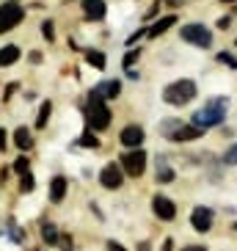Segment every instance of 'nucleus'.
I'll return each mask as SVG.
<instances>
[{"label":"nucleus","mask_w":237,"mask_h":251,"mask_svg":"<svg viewBox=\"0 0 237 251\" xmlns=\"http://www.w3.org/2000/svg\"><path fill=\"white\" fill-rule=\"evenodd\" d=\"M226 113H229V97H210L207 102L190 116V125L201 127V130L221 127L226 122Z\"/></svg>","instance_id":"nucleus-1"},{"label":"nucleus","mask_w":237,"mask_h":251,"mask_svg":"<svg viewBox=\"0 0 237 251\" xmlns=\"http://www.w3.org/2000/svg\"><path fill=\"white\" fill-rule=\"evenodd\" d=\"M196 97H199V86H196V80H190V77H179V80L168 83L163 89V102L174 105V108H182V105L193 102Z\"/></svg>","instance_id":"nucleus-2"},{"label":"nucleus","mask_w":237,"mask_h":251,"mask_svg":"<svg viewBox=\"0 0 237 251\" xmlns=\"http://www.w3.org/2000/svg\"><path fill=\"white\" fill-rule=\"evenodd\" d=\"M86 122L91 130H108L111 127V108L105 105L102 97L89 91V105H86Z\"/></svg>","instance_id":"nucleus-3"},{"label":"nucleus","mask_w":237,"mask_h":251,"mask_svg":"<svg viewBox=\"0 0 237 251\" xmlns=\"http://www.w3.org/2000/svg\"><path fill=\"white\" fill-rule=\"evenodd\" d=\"M179 36L185 39L188 45L201 47V50H210V47H213V30H210L204 23H188V25H182Z\"/></svg>","instance_id":"nucleus-4"},{"label":"nucleus","mask_w":237,"mask_h":251,"mask_svg":"<svg viewBox=\"0 0 237 251\" xmlns=\"http://www.w3.org/2000/svg\"><path fill=\"white\" fill-rule=\"evenodd\" d=\"M25 20V8L17 3V0H8L0 6V36L8 33V30H14L17 25Z\"/></svg>","instance_id":"nucleus-5"},{"label":"nucleus","mask_w":237,"mask_h":251,"mask_svg":"<svg viewBox=\"0 0 237 251\" xmlns=\"http://www.w3.org/2000/svg\"><path fill=\"white\" fill-rule=\"evenodd\" d=\"M146 152H143V149H130V152H127V155H121V169H124V174L127 177H143V171H146Z\"/></svg>","instance_id":"nucleus-6"},{"label":"nucleus","mask_w":237,"mask_h":251,"mask_svg":"<svg viewBox=\"0 0 237 251\" xmlns=\"http://www.w3.org/2000/svg\"><path fill=\"white\" fill-rule=\"evenodd\" d=\"M213 224H215V213H213V207H193V213H190V226L193 232H199V235H207V232H213Z\"/></svg>","instance_id":"nucleus-7"},{"label":"nucleus","mask_w":237,"mask_h":251,"mask_svg":"<svg viewBox=\"0 0 237 251\" xmlns=\"http://www.w3.org/2000/svg\"><path fill=\"white\" fill-rule=\"evenodd\" d=\"M99 185H102L105 191H118L124 185V169H121V163H108L99 171Z\"/></svg>","instance_id":"nucleus-8"},{"label":"nucleus","mask_w":237,"mask_h":251,"mask_svg":"<svg viewBox=\"0 0 237 251\" xmlns=\"http://www.w3.org/2000/svg\"><path fill=\"white\" fill-rule=\"evenodd\" d=\"M152 213L157 215V221H174L177 218V201L168 199V196H163V193H155L152 196Z\"/></svg>","instance_id":"nucleus-9"},{"label":"nucleus","mask_w":237,"mask_h":251,"mask_svg":"<svg viewBox=\"0 0 237 251\" xmlns=\"http://www.w3.org/2000/svg\"><path fill=\"white\" fill-rule=\"evenodd\" d=\"M143 141H146V133H143L141 125H127L121 133H118V144L127 149H141Z\"/></svg>","instance_id":"nucleus-10"},{"label":"nucleus","mask_w":237,"mask_h":251,"mask_svg":"<svg viewBox=\"0 0 237 251\" xmlns=\"http://www.w3.org/2000/svg\"><path fill=\"white\" fill-rule=\"evenodd\" d=\"M204 133H207V130H201V127H196V125H182L168 141L171 144H190V141H201Z\"/></svg>","instance_id":"nucleus-11"},{"label":"nucleus","mask_w":237,"mask_h":251,"mask_svg":"<svg viewBox=\"0 0 237 251\" xmlns=\"http://www.w3.org/2000/svg\"><path fill=\"white\" fill-rule=\"evenodd\" d=\"M80 8H83V17L91 20V23H99V20H105V14H108L105 0H83Z\"/></svg>","instance_id":"nucleus-12"},{"label":"nucleus","mask_w":237,"mask_h":251,"mask_svg":"<svg viewBox=\"0 0 237 251\" xmlns=\"http://www.w3.org/2000/svg\"><path fill=\"white\" fill-rule=\"evenodd\" d=\"M67 191H69V179L64 177V174H55V177L50 179V201L52 204H61L64 196H67Z\"/></svg>","instance_id":"nucleus-13"},{"label":"nucleus","mask_w":237,"mask_h":251,"mask_svg":"<svg viewBox=\"0 0 237 251\" xmlns=\"http://www.w3.org/2000/svg\"><path fill=\"white\" fill-rule=\"evenodd\" d=\"M174 25H177V14H163V17H157L155 23H152V28H146V36L157 39V36H163L168 28H174Z\"/></svg>","instance_id":"nucleus-14"},{"label":"nucleus","mask_w":237,"mask_h":251,"mask_svg":"<svg viewBox=\"0 0 237 251\" xmlns=\"http://www.w3.org/2000/svg\"><path fill=\"white\" fill-rule=\"evenodd\" d=\"M91 91H94L96 97H102L105 102H108V100H116V97L121 94V83H118V80H102V83H96Z\"/></svg>","instance_id":"nucleus-15"},{"label":"nucleus","mask_w":237,"mask_h":251,"mask_svg":"<svg viewBox=\"0 0 237 251\" xmlns=\"http://www.w3.org/2000/svg\"><path fill=\"white\" fill-rule=\"evenodd\" d=\"M155 179H157V185H168V182H174V179H177V171L166 163V157H160V163H157Z\"/></svg>","instance_id":"nucleus-16"},{"label":"nucleus","mask_w":237,"mask_h":251,"mask_svg":"<svg viewBox=\"0 0 237 251\" xmlns=\"http://www.w3.org/2000/svg\"><path fill=\"white\" fill-rule=\"evenodd\" d=\"M20 47L17 45H6V47H0V67H11V64H17L20 61Z\"/></svg>","instance_id":"nucleus-17"},{"label":"nucleus","mask_w":237,"mask_h":251,"mask_svg":"<svg viewBox=\"0 0 237 251\" xmlns=\"http://www.w3.org/2000/svg\"><path fill=\"white\" fill-rule=\"evenodd\" d=\"M14 144H17V149H23V152H28V149L33 147V135H30L28 127H17L14 130Z\"/></svg>","instance_id":"nucleus-18"},{"label":"nucleus","mask_w":237,"mask_h":251,"mask_svg":"<svg viewBox=\"0 0 237 251\" xmlns=\"http://www.w3.org/2000/svg\"><path fill=\"white\" fill-rule=\"evenodd\" d=\"M86 64L102 72V69L108 67V58H105V52H102V50H86Z\"/></svg>","instance_id":"nucleus-19"},{"label":"nucleus","mask_w":237,"mask_h":251,"mask_svg":"<svg viewBox=\"0 0 237 251\" xmlns=\"http://www.w3.org/2000/svg\"><path fill=\"white\" fill-rule=\"evenodd\" d=\"M77 144H80L83 149H99V138L91 133V127H86V130H83V135L77 138Z\"/></svg>","instance_id":"nucleus-20"},{"label":"nucleus","mask_w":237,"mask_h":251,"mask_svg":"<svg viewBox=\"0 0 237 251\" xmlns=\"http://www.w3.org/2000/svg\"><path fill=\"white\" fill-rule=\"evenodd\" d=\"M50 113H52V102L47 100V102H42V108H39V116H36V130H45L47 122H50Z\"/></svg>","instance_id":"nucleus-21"},{"label":"nucleus","mask_w":237,"mask_h":251,"mask_svg":"<svg viewBox=\"0 0 237 251\" xmlns=\"http://www.w3.org/2000/svg\"><path fill=\"white\" fill-rule=\"evenodd\" d=\"M42 240H45V243H50V246H55V243L61 240L55 224H45V226H42Z\"/></svg>","instance_id":"nucleus-22"},{"label":"nucleus","mask_w":237,"mask_h":251,"mask_svg":"<svg viewBox=\"0 0 237 251\" xmlns=\"http://www.w3.org/2000/svg\"><path fill=\"white\" fill-rule=\"evenodd\" d=\"M182 125H185V122H179V119H168V122H163V125H160V135L171 138V135L177 133V130H179Z\"/></svg>","instance_id":"nucleus-23"},{"label":"nucleus","mask_w":237,"mask_h":251,"mask_svg":"<svg viewBox=\"0 0 237 251\" xmlns=\"http://www.w3.org/2000/svg\"><path fill=\"white\" fill-rule=\"evenodd\" d=\"M138 58H141V50H138V47H130V50L124 52V58H121V67L124 69H133V64H138Z\"/></svg>","instance_id":"nucleus-24"},{"label":"nucleus","mask_w":237,"mask_h":251,"mask_svg":"<svg viewBox=\"0 0 237 251\" xmlns=\"http://www.w3.org/2000/svg\"><path fill=\"white\" fill-rule=\"evenodd\" d=\"M215 61H218V64H223V67H229V69H237V58L232 55V52H226V50L218 52V55H215Z\"/></svg>","instance_id":"nucleus-25"},{"label":"nucleus","mask_w":237,"mask_h":251,"mask_svg":"<svg viewBox=\"0 0 237 251\" xmlns=\"http://www.w3.org/2000/svg\"><path fill=\"white\" fill-rule=\"evenodd\" d=\"M33 188H36V179H33V174H23V177H20V191L23 193H33Z\"/></svg>","instance_id":"nucleus-26"},{"label":"nucleus","mask_w":237,"mask_h":251,"mask_svg":"<svg viewBox=\"0 0 237 251\" xmlns=\"http://www.w3.org/2000/svg\"><path fill=\"white\" fill-rule=\"evenodd\" d=\"M14 171L20 174V177H23V174H28V171H30V160H28L25 155H20V157L14 160Z\"/></svg>","instance_id":"nucleus-27"},{"label":"nucleus","mask_w":237,"mask_h":251,"mask_svg":"<svg viewBox=\"0 0 237 251\" xmlns=\"http://www.w3.org/2000/svg\"><path fill=\"white\" fill-rule=\"evenodd\" d=\"M223 166H237V144H232L226 152H223Z\"/></svg>","instance_id":"nucleus-28"},{"label":"nucleus","mask_w":237,"mask_h":251,"mask_svg":"<svg viewBox=\"0 0 237 251\" xmlns=\"http://www.w3.org/2000/svg\"><path fill=\"white\" fill-rule=\"evenodd\" d=\"M42 36H45L47 42H52V39H55V30H52V20H45V23H42Z\"/></svg>","instance_id":"nucleus-29"},{"label":"nucleus","mask_w":237,"mask_h":251,"mask_svg":"<svg viewBox=\"0 0 237 251\" xmlns=\"http://www.w3.org/2000/svg\"><path fill=\"white\" fill-rule=\"evenodd\" d=\"M146 36V28H138L133 33V36H127V47H133V45H138V42H141V39Z\"/></svg>","instance_id":"nucleus-30"},{"label":"nucleus","mask_w":237,"mask_h":251,"mask_svg":"<svg viewBox=\"0 0 237 251\" xmlns=\"http://www.w3.org/2000/svg\"><path fill=\"white\" fill-rule=\"evenodd\" d=\"M6 147H8V133L0 127V152H6Z\"/></svg>","instance_id":"nucleus-31"},{"label":"nucleus","mask_w":237,"mask_h":251,"mask_svg":"<svg viewBox=\"0 0 237 251\" xmlns=\"http://www.w3.org/2000/svg\"><path fill=\"white\" fill-rule=\"evenodd\" d=\"M108 251H127V249L118 243V240H108Z\"/></svg>","instance_id":"nucleus-32"},{"label":"nucleus","mask_w":237,"mask_h":251,"mask_svg":"<svg viewBox=\"0 0 237 251\" xmlns=\"http://www.w3.org/2000/svg\"><path fill=\"white\" fill-rule=\"evenodd\" d=\"M182 251H210L207 246H201V243H190V246H185Z\"/></svg>","instance_id":"nucleus-33"},{"label":"nucleus","mask_w":237,"mask_h":251,"mask_svg":"<svg viewBox=\"0 0 237 251\" xmlns=\"http://www.w3.org/2000/svg\"><path fill=\"white\" fill-rule=\"evenodd\" d=\"M58 243L64 246V251H72V249H74V246H72V237H61Z\"/></svg>","instance_id":"nucleus-34"},{"label":"nucleus","mask_w":237,"mask_h":251,"mask_svg":"<svg viewBox=\"0 0 237 251\" xmlns=\"http://www.w3.org/2000/svg\"><path fill=\"white\" fill-rule=\"evenodd\" d=\"M160 251H174V240H171V237H166L163 246H160Z\"/></svg>","instance_id":"nucleus-35"},{"label":"nucleus","mask_w":237,"mask_h":251,"mask_svg":"<svg viewBox=\"0 0 237 251\" xmlns=\"http://www.w3.org/2000/svg\"><path fill=\"white\" fill-rule=\"evenodd\" d=\"M157 8H160V0H157L155 6H152V8L146 11V20H152V17H157Z\"/></svg>","instance_id":"nucleus-36"},{"label":"nucleus","mask_w":237,"mask_h":251,"mask_svg":"<svg viewBox=\"0 0 237 251\" xmlns=\"http://www.w3.org/2000/svg\"><path fill=\"white\" fill-rule=\"evenodd\" d=\"M166 3H168L171 8H179V6H185L188 0H166Z\"/></svg>","instance_id":"nucleus-37"},{"label":"nucleus","mask_w":237,"mask_h":251,"mask_svg":"<svg viewBox=\"0 0 237 251\" xmlns=\"http://www.w3.org/2000/svg\"><path fill=\"white\" fill-rule=\"evenodd\" d=\"M30 61H33V64H42V52L33 50V52H30Z\"/></svg>","instance_id":"nucleus-38"},{"label":"nucleus","mask_w":237,"mask_h":251,"mask_svg":"<svg viewBox=\"0 0 237 251\" xmlns=\"http://www.w3.org/2000/svg\"><path fill=\"white\" fill-rule=\"evenodd\" d=\"M229 23H232V17H221V20H218V28H226Z\"/></svg>","instance_id":"nucleus-39"},{"label":"nucleus","mask_w":237,"mask_h":251,"mask_svg":"<svg viewBox=\"0 0 237 251\" xmlns=\"http://www.w3.org/2000/svg\"><path fill=\"white\" fill-rule=\"evenodd\" d=\"M14 91H17V83H11V86H8V89H6V97H3V100H8V97L14 94Z\"/></svg>","instance_id":"nucleus-40"},{"label":"nucleus","mask_w":237,"mask_h":251,"mask_svg":"<svg viewBox=\"0 0 237 251\" xmlns=\"http://www.w3.org/2000/svg\"><path fill=\"white\" fill-rule=\"evenodd\" d=\"M152 249V243H146V240H143V243H138V251H149Z\"/></svg>","instance_id":"nucleus-41"},{"label":"nucleus","mask_w":237,"mask_h":251,"mask_svg":"<svg viewBox=\"0 0 237 251\" xmlns=\"http://www.w3.org/2000/svg\"><path fill=\"white\" fill-rule=\"evenodd\" d=\"M221 3H235V0H221Z\"/></svg>","instance_id":"nucleus-42"},{"label":"nucleus","mask_w":237,"mask_h":251,"mask_svg":"<svg viewBox=\"0 0 237 251\" xmlns=\"http://www.w3.org/2000/svg\"><path fill=\"white\" fill-rule=\"evenodd\" d=\"M232 229H235V232H237V221H235V226H232Z\"/></svg>","instance_id":"nucleus-43"},{"label":"nucleus","mask_w":237,"mask_h":251,"mask_svg":"<svg viewBox=\"0 0 237 251\" xmlns=\"http://www.w3.org/2000/svg\"><path fill=\"white\" fill-rule=\"evenodd\" d=\"M235 47H237V42H235Z\"/></svg>","instance_id":"nucleus-44"}]
</instances>
